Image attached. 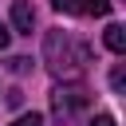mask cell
Wrapping results in <instances>:
<instances>
[{"label":"cell","instance_id":"cell-1","mask_svg":"<svg viewBox=\"0 0 126 126\" xmlns=\"http://www.w3.org/2000/svg\"><path fill=\"white\" fill-rule=\"evenodd\" d=\"M91 59H94L91 47L83 39H75L71 32H63V28H51L47 32V39H43V63H47V71L55 79H63V83L79 79L91 67Z\"/></svg>","mask_w":126,"mask_h":126},{"label":"cell","instance_id":"cell-4","mask_svg":"<svg viewBox=\"0 0 126 126\" xmlns=\"http://www.w3.org/2000/svg\"><path fill=\"white\" fill-rule=\"evenodd\" d=\"M102 39H106V47H110L114 55H122V51H126V28H122V24H110V28L102 32Z\"/></svg>","mask_w":126,"mask_h":126},{"label":"cell","instance_id":"cell-5","mask_svg":"<svg viewBox=\"0 0 126 126\" xmlns=\"http://www.w3.org/2000/svg\"><path fill=\"white\" fill-rule=\"evenodd\" d=\"M79 8H83L87 16H110L114 0H79Z\"/></svg>","mask_w":126,"mask_h":126},{"label":"cell","instance_id":"cell-12","mask_svg":"<svg viewBox=\"0 0 126 126\" xmlns=\"http://www.w3.org/2000/svg\"><path fill=\"white\" fill-rule=\"evenodd\" d=\"M8 39H12V32H8V28H4V24H0V51H4V47H8Z\"/></svg>","mask_w":126,"mask_h":126},{"label":"cell","instance_id":"cell-7","mask_svg":"<svg viewBox=\"0 0 126 126\" xmlns=\"http://www.w3.org/2000/svg\"><path fill=\"white\" fill-rule=\"evenodd\" d=\"M110 87H114V94H122V91H126V67H122V63L110 71Z\"/></svg>","mask_w":126,"mask_h":126},{"label":"cell","instance_id":"cell-2","mask_svg":"<svg viewBox=\"0 0 126 126\" xmlns=\"http://www.w3.org/2000/svg\"><path fill=\"white\" fill-rule=\"evenodd\" d=\"M87 106H91V91H87L79 79H71V83H63V87L51 91V118H55L59 126H71Z\"/></svg>","mask_w":126,"mask_h":126},{"label":"cell","instance_id":"cell-11","mask_svg":"<svg viewBox=\"0 0 126 126\" xmlns=\"http://www.w3.org/2000/svg\"><path fill=\"white\" fill-rule=\"evenodd\" d=\"M91 126H118V122H114L110 114H98V118H91Z\"/></svg>","mask_w":126,"mask_h":126},{"label":"cell","instance_id":"cell-8","mask_svg":"<svg viewBox=\"0 0 126 126\" xmlns=\"http://www.w3.org/2000/svg\"><path fill=\"white\" fill-rule=\"evenodd\" d=\"M12 126H43V114H39V110H28V114H20Z\"/></svg>","mask_w":126,"mask_h":126},{"label":"cell","instance_id":"cell-6","mask_svg":"<svg viewBox=\"0 0 126 126\" xmlns=\"http://www.w3.org/2000/svg\"><path fill=\"white\" fill-rule=\"evenodd\" d=\"M8 71H12V75H28V71H32V59H28V55H12V59H8Z\"/></svg>","mask_w":126,"mask_h":126},{"label":"cell","instance_id":"cell-3","mask_svg":"<svg viewBox=\"0 0 126 126\" xmlns=\"http://www.w3.org/2000/svg\"><path fill=\"white\" fill-rule=\"evenodd\" d=\"M12 28H16L20 35H32V28H35V12H32L28 0H12Z\"/></svg>","mask_w":126,"mask_h":126},{"label":"cell","instance_id":"cell-9","mask_svg":"<svg viewBox=\"0 0 126 126\" xmlns=\"http://www.w3.org/2000/svg\"><path fill=\"white\" fill-rule=\"evenodd\" d=\"M51 8L63 12V16H71V12H79V0H51Z\"/></svg>","mask_w":126,"mask_h":126},{"label":"cell","instance_id":"cell-10","mask_svg":"<svg viewBox=\"0 0 126 126\" xmlns=\"http://www.w3.org/2000/svg\"><path fill=\"white\" fill-rule=\"evenodd\" d=\"M20 102H24V91L12 87V91H8V106H20Z\"/></svg>","mask_w":126,"mask_h":126}]
</instances>
